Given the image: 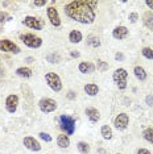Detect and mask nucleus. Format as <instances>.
<instances>
[{"label":"nucleus","instance_id":"obj_1","mask_svg":"<svg viewBox=\"0 0 153 154\" xmlns=\"http://www.w3.org/2000/svg\"><path fill=\"white\" fill-rule=\"evenodd\" d=\"M65 15L70 20L79 23V24H92L95 21V11L89 5L86 0H73L65 7Z\"/></svg>","mask_w":153,"mask_h":154},{"label":"nucleus","instance_id":"obj_2","mask_svg":"<svg viewBox=\"0 0 153 154\" xmlns=\"http://www.w3.org/2000/svg\"><path fill=\"white\" fill-rule=\"evenodd\" d=\"M127 79H128V71L124 67H119L114 71L112 74V80L116 85V87L120 91H124L127 88Z\"/></svg>","mask_w":153,"mask_h":154},{"label":"nucleus","instance_id":"obj_3","mask_svg":"<svg viewBox=\"0 0 153 154\" xmlns=\"http://www.w3.org/2000/svg\"><path fill=\"white\" fill-rule=\"evenodd\" d=\"M20 41L30 49H38L42 45V38L34 36L33 33H23L20 34Z\"/></svg>","mask_w":153,"mask_h":154},{"label":"nucleus","instance_id":"obj_4","mask_svg":"<svg viewBox=\"0 0 153 154\" xmlns=\"http://www.w3.org/2000/svg\"><path fill=\"white\" fill-rule=\"evenodd\" d=\"M45 82L49 86V88L54 92H61L62 91V80L60 78V75L55 74L53 71H49L45 74Z\"/></svg>","mask_w":153,"mask_h":154},{"label":"nucleus","instance_id":"obj_5","mask_svg":"<svg viewBox=\"0 0 153 154\" xmlns=\"http://www.w3.org/2000/svg\"><path fill=\"white\" fill-rule=\"evenodd\" d=\"M60 128L65 132V134L71 136L75 132V119L67 115H61L60 116Z\"/></svg>","mask_w":153,"mask_h":154},{"label":"nucleus","instance_id":"obj_6","mask_svg":"<svg viewBox=\"0 0 153 154\" xmlns=\"http://www.w3.org/2000/svg\"><path fill=\"white\" fill-rule=\"evenodd\" d=\"M58 104L54 99H50V97H42L38 101V108H40L41 112L44 113H50V112H54L57 109Z\"/></svg>","mask_w":153,"mask_h":154},{"label":"nucleus","instance_id":"obj_7","mask_svg":"<svg viewBox=\"0 0 153 154\" xmlns=\"http://www.w3.org/2000/svg\"><path fill=\"white\" fill-rule=\"evenodd\" d=\"M0 51H4V53H12V54H19L21 51L15 42H12L11 40H0Z\"/></svg>","mask_w":153,"mask_h":154},{"label":"nucleus","instance_id":"obj_8","mask_svg":"<svg viewBox=\"0 0 153 154\" xmlns=\"http://www.w3.org/2000/svg\"><path fill=\"white\" fill-rule=\"evenodd\" d=\"M130 124V116L126 112H121V113L116 115V117L114 119V125L117 131H126Z\"/></svg>","mask_w":153,"mask_h":154},{"label":"nucleus","instance_id":"obj_9","mask_svg":"<svg viewBox=\"0 0 153 154\" xmlns=\"http://www.w3.org/2000/svg\"><path fill=\"white\" fill-rule=\"evenodd\" d=\"M23 24L29 29H34V30H41L44 28V23L42 20H40L38 17L34 16H25L23 20Z\"/></svg>","mask_w":153,"mask_h":154},{"label":"nucleus","instance_id":"obj_10","mask_svg":"<svg viewBox=\"0 0 153 154\" xmlns=\"http://www.w3.org/2000/svg\"><path fill=\"white\" fill-rule=\"evenodd\" d=\"M4 106H5V109L8 113H15L17 111V107H19V96H17L16 94L8 95L5 97Z\"/></svg>","mask_w":153,"mask_h":154},{"label":"nucleus","instance_id":"obj_11","mask_svg":"<svg viewBox=\"0 0 153 154\" xmlns=\"http://www.w3.org/2000/svg\"><path fill=\"white\" fill-rule=\"evenodd\" d=\"M23 143L28 150H30V152H40V150L42 149L41 143L34 137H32V136H25V137L23 138Z\"/></svg>","mask_w":153,"mask_h":154},{"label":"nucleus","instance_id":"obj_12","mask_svg":"<svg viewBox=\"0 0 153 154\" xmlns=\"http://www.w3.org/2000/svg\"><path fill=\"white\" fill-rule=\"evenodd\" d=\"M46 15H48V19H49L52 25L55 28L61 26V17H60V13H58L55 7H49V8L46 9Z\"/></svg>","mask_w":153,"mask_h":154},{"label":"nucleus","instance_id":"obj_13","mask_svg":"<svg viewBox=\"0 0 153 154\" xmlns=\"http://www.w3.org/2000/svg\"><path fill=\"white\" fill-rule=\"evenodd\" d=\"M128 34H130V30L124 25H119L112 30V37L115 40H124V38L128 37Z\"/></svg>","mask_w":153,"mask_h":154},{"label":"nucleus","instance_id":"obj_14","mask_svg":"<svg viewBox=\"0 0 153 154\" xmlns=\"http://www.w3.org/2000/svg\"><path fill=\"white\" fill-rule=\"evenodd\" d=\"M95 69H96V66L92 62H87V61H82L78 65V70L82 74H92L95 71Z\"/></svg>","mask_w":153,"mask_h":154},{"label":"nucleus","instance_id":"obj_15","mask_svg":"<svg viewBox=\"0 0 153 154\" xmlns=\"http://www.w3.org/2000/svg\"><path fill=\"white\" fill-rule=\"evenodd\" d=\"M85 113H86V116H87V119L91 122H96V121L100 120V112L96 109V108H94V107L86 108Z\"/></svg>","mask_w":153,"mask_h":154},{"label":"nucleus","instance_id":"obj_16","mask_svg":"<svg viewBox=\"0 0 153 154\" xmlns=\"http://www.w3.org/2000/svg\"><path fill=\"white\" fill-rule=\"evenodd\" d=\"M83 90L89 96H96L99 94V86L95 85V83H86Z\"/></svg>","mask_w":153,"mask_h":154},{"label":"nucleus","instance_id":"obj_17","mask_svg":"<svg viewBox=\"0 0 153 154\" xmlns=\"http://www.w3.org/2000/svg\"><path fill=\"white\" fill-rule=\"evenodd\" d=\"M82 40H83V34L81 30H76V29L70 30V33H69V41L71 44H79Z\"/></svg>","mask_w":153,"mask_h":154},{"label":"nucleus","instance_id":"obj_18","mask_svg":"<svg viewBox=\"0 0 153 154\" xmlns=\"http://www.w3.org/2000/svg\"><path fill=\"white\" fill-rule=\"evenodd\" d=\"M57 145L61 149H67L70 146V137L67 134H65V133H62L57 137Z\"/></svg>","mask_w":153,"mask_h":154},{"label":"nucleus","instance_id":"obj_19","mask_svg":"<svg viewBox=\"0 0 153 154\" xmlns=\"http://www.w3.org/2000/svg\"><path fill=\"white\" fill-rule=\"evenodd\" d=\"M133 74L136 76L137 80H140V82H144L145 79H147V71H145V69L142 67V66H135L133 67Z\"/></svg>","mask_w":153,"mask_h":154},{"label":"nucleus","instance_id":"obj_20","mask_svg":"<svg viewBox=\"0 0 153 154\" xmlns=\"http://www.w3.org/2000/svg\"><path fill=\"white\" fill-rule=\"evenodd\" d=\"M16 75L20 78H30L33 75V71L29 67H19L16 69Z\"/></svg>","mask_w":153,"mask_h":154},{"label":"nucleus","instance_id":"obj_21","mask_svg":"<svg viewBox=\"0 0 153 154\" xmlns=\"http://www.w3.org/2000/svg\"><path fill=\"white\" fill-rule=\"evenodd\" d=\"M100 134H102V137L104 140H111L112 138V136H114L112 128H111L110 125H107V124L102 125V128H100Z\"/></svg>","mask_w":153,"mask_h":154},{"label":"nucleus","instance_id":"obj_22","mask_svg":"<svg viewBox=\"0 0 153 154\" xmlns=\"http://www.w3.org/2000/svg\"><path fill=\"white\" fill-rule=\"evenodd\" d=\"M142 23H144V25L148 28V29L153 30V13L152 12H145L144 16H142Z\"/></svg>","mask_w":153,"mask_h":154},{"label":"nucleus","instance_id":"obj_23","mask_svg":"<svg viewBox=\"0 0 153 154\" xmlns=\"http://www.w3.org/2000/svg\"><path fill=\"white\" fill-rule=\"evenodd\" d=\"M87 45H90V46L94 48V49H96L102 45V42H100L99 37L94 36V34H90V36L87 37Z\"/></svg>","mask_w":153,"mask_h":154},{"label":"nucleus","instance_id":"obj_24","mask_svg":"<svg viewBox=\"0 0 153 154\" xmlns=\"http://www.w3.org/2000/svg\"><path fill=\"white\" fill-rule=\"evenodd\" d=\"M76 149H78V152L81 154H89L90 150H91L90 149V145L85 141H79L78 143H76Z\"/></svg>","mask_w":153,"mask_h":154},{"label":"nucleus","instance_id":"obj_25","mask_svg":"<svg viewBox=\"0 0 153 154\" xmlns=\"http://www.w3.org/2000/svg\"><path fill=\"white\" fill-rule=\"evenodd\" d=\"M46 61L49 63H60L61 62V55L58 53H49L46 55Z\"/></svg>","mask_w":153,"mask_h":154},{"label":"nucleus","instance_id":"obj_26","mask_svg":"<svg viewBox=\"0 0 153 154\" xmlns=\"http://www.w3.org/2000/svg\"><path fill=\"white\" fill-rule=\"evenodd\" d=\"M142 137L145 141L153 143V128H147L142 131Z\"/></svg>","mask_w":153,"mask_h":154},{"label":"nucleus","instance_id":"obj_27","mask_svg":"<svg viewBox=\"0 0 153 154\" xmlns=\"http://www.w3.org/2000/svg\"><path fill=\"white\" fill-rule=\"evenodd\" d=\"M141 54H142V57L147 59H153V49L152 48H142Z\"/></svg>","mask_w":153,"mask_h":154},{"label":"nucleus","instance_id":"obj_28","mask_svg":"<svg viewBox=\"0 0 153 154\" xmlns=\"http://www.w3.org/2000/svg\"><path fill=\"white\" fill-rule=\"evenodd\" d=\"M38 137H40L42 141H45V142H52V136L49 134V133H46V132H40L38 133Z\"/></svg>","mask_w":153,"mask_h":154},{"label":"nucleus","instance_id":"obj_29","mask_svg":"<svg viewBox=\"0 0 153 154\" xmlns=\"http://www.w3.org/2000/svg\"><path fill=\"white\" fill-rule=\"evenodd\" d=\"M98 70H99V71H102V72H104L106 70H108V63H107V62H104V61H102V59H99V61H98Z\"/></svg>","mask_w":153,"mask_h":154},{"label":"nucleus","instance_id":"obj_30","mask_svg":"<svg viewBox=\"0 0 153 154\" xmlns=\"http://www.w3.org/2000/svg\"><path fill=\"white\" fill-rule=\"evenodd\" d=\"M128 19H130L131 23H136L137 20H139V15H137L136 12H131L130 16H128Z\"/></svg>","mask_w":153,"mask_h":154},{"label":"nucleus","instance_id":"obj_31","mask_svg":"<svg viewBox=\"0 0 153 154\" xmlns=\"http://www.w3.org/2000/svg\"><path fill=\"white\" fill-rule=\"evenodd\" d=\"M66 97H67V99H70V100H74L76 97V94L74 92V91H69V92L66 94Z\"/></svg>","mask_w":153,"mask_h":154},{"label":"nucleus","instance_id":"obj_32","mask_svg":"<svg viewBox=\"0 0 153 154\" xmlns=\"http://www.w3.org/2000/svg\"><path fill=\"white\" fill-rule=\"evenodd\" d=\"M46 3H48L46 0H36V2H34L33 4L36 5V7H44L45 4H46Z\"/></svg>","mask_w":153,"mask_h":154},{"label":"nucleus","instance_id":"obj_33","mask_svg":"<svg viewBox=\"0 0 153 154\" xmlns=\"http://www.w3.org/2000/svg\"><path fill=\"white\" fill-rule=\"evenodd\" d=\"M145 103H147L148 106H153V95H148L145 97Z\"/></svg>","mask_w":153,"mask_h":154},{"label":"nucleus","instance_id":"obj_34","mask_svg":"<svg viewBox=\"0 0 153 154\" xmlns=\"http://www.w3.org/2000/svg\"><path fill=\"white\" fill-rule=\"evenodd\" d=\"M137 154H151V152H149L148 149H145V148H141V149L137 150Z\"/></svg>","mask_w":153,"mask_h":154},{"label":"nucleus","instance_id":"obj_35","mask_svg":"<svg viewBox=\"0 0 153 154\" xmlns=\"http://www.w3.org/2000/svg\"><path fill=\"white\" fill-rule=\"evenodd\" d=\"M115 59H116V61H124V55L121 53H116L115 54Z\"/></svg>","mask_w":153,"mask_h":154},{"label":"nucleus","instance_id":"obj_36","mask_svg":"<svg viewBox=\"0 0 153 154\" xmlns=\"http://www.w3.org/2000/svg\"><path fill=\"white\" fill-rule=\"evenodd\" d=\"M70 55H71L73 58H79V55H81V53H79V51H76V50H71Z\"/></svg>","mask_w":153,"mask_h":154},{"label":"nucleus","instance_id":"obj_37","mask_svg":"<svg viewBox=\"0 0 153 154\" xmlns=\"http://www.w3.org/2000/svg\"><path fill=\"white\" fill-rule=\"evenodd\" d=\"M145 4H147V7H149L151 9H153V0H147Z\"/></svg>","mask_w":153,"mask_h":154},{"label":"nucleus","instance_id":"obj_38","mask_svg":"<svg viewBox=\"0 0 153 154\" xmlns=\"http://www.w3.org/2000/svg\"><path fill=\"white\" fill-rule=\"evenodd\" d=\"M4 19H5V13L0 11V23H3V21H4Z\"/></svg>","mask_w":153,"mask_h":154},{"label":"nucleus","instance_id":"obj_39","mask_svg":"<svg viewBox=\"0 0 153 154\" xmlns=\"http://www.w3.org/2000/svg\"><path fill=\"white\" fill-rule=\"evenodd\" d=\"M25 61L28 62V63H32V62H34V58H32V57H28Z\"/></svg>","mask_w":153,"mask_h":154},{"label":"nucleus","instance_id":"obj_40","mask_svg":"<svg viewBox=\"0 0 153 154\" xmlns=\"http://www.w3.org/2000/svg\"><path fill=\"white\" fill-rule=\"evenodd\" d=\"M3 76H4V72H3V69L0 67V78H3Z\"/></svg>","mask_w":153,"mask_h":154},{"label":"nucleus","instance_id":"obj_41","mask_svg":"<svg viewBox=\"0 0 153 154\" xmlns=\"http://www.w3.org/2000/svg\"><path fill=\"white\" fill-rule=\"evenodd\" d=\"M116 154H120V153H116Z\"/></svg>","mask_w":153,"mask_h":154}]
</instances>
